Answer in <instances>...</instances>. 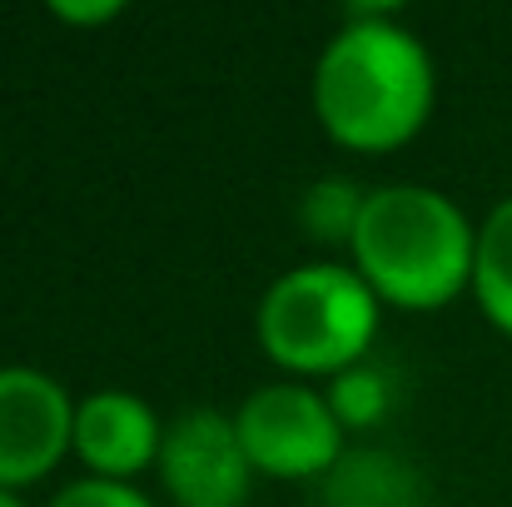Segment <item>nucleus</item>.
<instances>
[{
	"instance_id": "f257e3e1",
	"label": "nucleus",
	"mask_w": 512,
	"mask_h": 507,
	"mask_svg": "<svg viewBox=\"0 0 512 507\" xmlns=\"http://www.w3.org/2000/svg\"><path fill=\"white\" fill-rule=\"evenodd\" d=\"M314 115L343 150L383 155L408 145L433 115V60L393 10H348L314 65Z\"/></svg>"
},
{
	"instance_id": "f03ea898",
	"label": "nucleus",
	"mask_w": 512,
	"mask_h": 507,
	"mask_svg": "<svg viewBox=\"0 0 512 507\" xmlns=\"http://www.w3.org/2000/svg\"><path fill=\"white\" fill-rule=\"evenodd\" d=\"M348 254L378 299L398 309H443L473 289L478 229L428 184H383L368 189Z\"/></svg>"
},
{
	"instance_id": "7ed1b4c3",
	"label": "nucleus",
	"mask_w": 512,
	"mask_h": 507,
	"mask_svg": "<svg viewBox=\"0 0 512 507\" xmlns=\"http://www.w3.org/2000/svg\"><path fill=\"white\" fill-rule=\"evenodd\" d=\"M378 294L353 264H304L274 279L259 304V343L289 373H343L368 358Z\"/></svg>"
},
{
	"instance_id": "20e7f679",
	"label": "nucleus",
	"mask_w": 512,
	"mask_h": 507,
	"mask_svg": "<svg viewBox=\"0 0 512 507\" xmlns=\"http://www.w3.org/2000/svg\"><path fill=\"white\" fill-rule=\"evenodd\" d=\"M239 443L254 473L269 478H329L343 458V423L329 398L304 383H269L234 413Z\"/></svg>"
},
{
	"instance_id": "39448f33",
	"label": "nucleus",
	"mask_w": 512,
	"mask_h": 507,
	"mask_svg": "<svg viewBox=\"0 0 512 507\" xmlns=\"http://www.w3.org/2000/svg\"><path fill=\"white\" fill-rule=\"evenodd\" d=\"M75 448V403L70 393L25 363L0 368V488L40 483Z\"/></svg>"
},
{
	"instance_id": "423d86ee",
	"label": "nucleus",
	"mask_w": 512,
	"mask_h": 507,
	"mask_svg": "<svg viewBox=\"0 0 512 507\" xmlns=\"http://www.w3.org/2000/svg\"><path fill=\"white\" fill-rule=\"evenodd\" d=\"M155 468L179 507H239L249 498V473H254L234 418L214 408L174 418Z\"/></svg>"
},
{
	"instance_id": "0eeeda50",
	"label": "nucleus",
	"mask_w": 512,
	"mask_h": 507,
	"mask_svg": "<svg viewBox=\"0 0 512 507\" xmlns=\"http://www.w3.org/2000/svg\"><path fill=\"white\" fill-rule=\"evenodd\" d=\"M160 448H165V428L140 393L105 388L75 403V453L95 478L130 483L135 473L160 463Z\"/></svg>"
},
{
	"instance_id": "6e6552de",
	"label": "nucleus",
	"mask_w": 512,
	"mask_h": 507,
	"mask_svg": "<svg viewBox=\"0 0 512 507\" xmlns=\"http://www.w3.org/2000/svg\"><path fill=\"white\" fill-rule=\"evenodd\" d=\"M319 507H428V493L413 463L383 448H358V453H343L334 473L324 478Z\"/></svg>"
},
{
	"instance_id": "1a4fd4ad",
	"label": "nucleus",
	"mask_w": 512,
	"mask_h": 507,
	"mask_svg": "<svg viewBox=\"0 0 512 507\" xmlns=\"http://www.w3.org/2000/svg\"><path fill=\"white\" fill-rule=\"evenodd\" d=\"M473 294H478L483 314L512 338V194L483 219V229H478Z\"/></svg>"
},
{
	"instance_id": "9d476101",
	"label": "nucleus",
	"mask_w": 512,
	"mask_h": 507,
	"mask_svg": "<svg viewBox=\"0 0 512 507\" xmlns=\"http://www.w3.org/2000/svg\"><path fill=\"white\" fill-rule=\"evenodd\" d=\"M329 408H334V418H339L343 428H373V423H383V413L393 408V383H388V373L378 368V363H353V368H343L329 378Z\"/></svg>"
},
{
	"instance_id": "9b49d317",
	"label": "nucleus",
	"mask_w": 512,
	"mask_h": 507,
	"mask_svg": "<svg viewBox=\"0 0 512 507\" xmlns=\"http://www.w3.org/2000/svg\"><path fill=\"white\" fill-rule=\"evenodd\" d=\"M363 199H368V189H358L353 179H319V184L304 189L299 219H304V229H309L314 239H324V244H353Z\"/></svg>"
},
{
	"instance_id": "f8f14e48",
	"label": "nucleus",
	"mask_w": 512,
	"mask_h": 507,
	"mask_svg": "<svg viewBox=\"0 0 512 507\" xmlns=\"http://www.w3.org/2000/svg\"><path fill=\"white\" fill-rule=\"evenodd\" d=\"M50 507H155L140 488L130 483H110V478H80L70 488H60Z\"/></svg>"
},
{
	"instance_id": "ddd939ff",
	"label": "nucleus",
	"mask_w": 512,
	"mask_h": 507,
	"mask_svg": "<svg viewBox=\"0 0 512 507\" xmlns=\"http://www.w3.org/2000/svg\"><path fill=\"white\" fill-rule=\"evenodd\" d=\"M50 15L55 20H70V25H105L115 15H125L120 0H90V5H75V0H50Z\"/></svg>"
},
{
	"instance_id": "4468645a",
	"label": "nucleus",
	"mask_w": 512,
	"mask_h": 507,
	"mask_svg": "<svg viewBox=\"0 0 512 507\" xmlns=\"http://www.w3.org/2000/svg\"><path fill=\"white\" fill-rule=\"evenodd\" d=\"M0 507H25V503H20V493H10V488H0Z\"/></svg>"
}]
</instances>
